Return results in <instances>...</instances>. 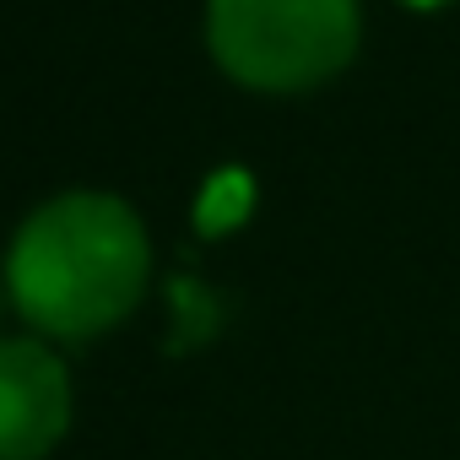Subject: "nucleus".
<instances>
[{
    "label": "nucleus",
    "instance_id": "f257e3e1",
    "mask_svg": "<svg viewBox=\"0 0 460 460\" xmlns=\"http://www.w3.org/2000/svg\"><path fill=\"white\" fill-rule=\"evenodd\" d=\"M146 227L103 190H71L44 200L12 239L6 288L17 309L66 341H87L119 325L146 288Z\"/></svg>",
    "mask_w": 460,
    "mask_h": 460
},
{
    "label": "nucleus",
    "instance_id": "f03ea898",
    "mask_svg": "<svg viewBox=\"0 0 460 460\" xmlns=\"http://www.w3.org/2000/svg\"><path fill=\"white\" fill-rule=\"evenodd\" d=\"M206 44L234 82L298 93L352 60L358 0H211Z\"/></svg>",
    "mask_w": 460,
    "mask_h": 460
},
{
    "label": "nucleus",
    "instance_id": "7ed1b4c3",
    "mask_svg": "<svg viewBox=\"0 0 460 460\" xmlns=\"http://www.w3.org/2000/svg\"><path fill=\"white\" fill-rule=\"evenodd\" d=\"M71 428V374L39 341H0V460H44Z\"/></svg>",
    "mask_w": 460,
    "mask_h": 460
}]
</instances>
